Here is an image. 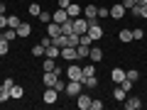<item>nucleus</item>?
Here are the masks:
<instances>
[{"label": "nucleus", "mask_w": 147, "mask_h": 110, "mask_svg": "<svg viewBox=\"0 0 147 110\" xmlns=\"http://www.w3.org/2000/svg\"><path fill=\"white\" fill-rule=\"evenodd\" d=\"M86 34H88L93 42H98L100 37H103V27H100L96 20H88V32H86Z\"/></svg>", "instance_id": "f257e3e1"}, {"label": "nucleus", "mask_w": 147, "mask_h": 110, "mask_svg": "<svg viewBox=\"0 0 147 110\" xmlns=\"http://www.w3.org/2000/svg\"><path fill=\"white\" fill-rule=\"evenodd\" d=\"M74 32H76V34H86V32H88V20H86V17H74Z\"/></svg>", "instance_id": "f03ea898"}, {"label": "nucleus", "mask_w": 147, "mask_h": 110, "mask_svg": "<svg viewBox=\"0 0 147 110\" xmlns=\"http://www.w3.org/2000/svg\"><path fill=\"white\" fill-rule=\"evenodd\" d=\"M66 76H69V81H81L84 78V71H81L79 64H71V66L66 68Z\"/></svg>", "instance_id": "7ed1b4c3"}, {"label": "nucleus", "mask_w": 147, "mask_h": 110, "mask_svg": "<svg viewBox=\"0 0 147 110\" xmlns=\"http://www.w3.org/2000/svg\"><path fill=\"white\" fill-rule=\"evenodd\" d=\"M42 100H44L47 105H54V103L59 100V91H57V88H47V91H44V95H42Z\"/></svg>", "instance_id": "20e7f679"}, {"label": "nucleus", "mask_w": 147, "mask_h": 110, "mask_svg": "<svg viewBox=\"0 0 147 110\" xmlns=\"http://www.w3.org/2000/svg\"><path fill=\"white\" fill-rule=\"evenodd\" d=\"M76 105H79L81 110H91V95L79 93V95H76Z\"/></svg>", "instance_id": "39448f33"}, {"label": "nucleus", "mask_w": 147, "mask_h": 110, "mask_svg": "<svg viewBox=\"0 0 147 110\" xmlns=\"http://www.w3.org/2000/svg\"><path fill=\"white\" fill-rule=\"evenodd\" d=\"M81 88H84L81 81H69V83H66V93H69V95H79Z\"/></svg>", "instance_id": "423d86ee"}, {"label": "nucleus", "mask_w": 147, "mask_h": 110, "mask_svg": "<svg viewBox=\"0 0 147 110\" xmlns=\"http://www.w3.org/2000/svg\"><path fill=\"white\" fill-rule=\"evenodd\" d=\"M123 108H125V110H137V108H142V100H140V98H135V95H132V98H125Z\"/></svg>", "instance_id": "0eeeda50"}, {"label": "nucleus", "mask_w": 147, "mask_h": 110, "mask_svg": "<svg viewBox=\"0 0 147 110\" xmlns=\"http://www.w3.org/2000/svg\"><path fill=\"white\" fill-rule=\"evenodd\" d=\"M61 56L66 59V61H79V56H76V47H64L61 49Z\"/></svg>", "instance_id": "6e6552de"}, {"label": "nucleus", "mask_w": 147, "mask_h": 110, "mask_svg": "<svg viewBox=\"0 0 147 110\" xmlns=\"http://www.w3.org/2000/svg\"><path fill=\"white\" fill-rule=\"evenodd\" d=\"M44 56H49V59H59V56H61V49H59L57 44L52 42V44H49L47 49H44Z\"/></svg>", "instance_id": "1a4fd4ad"}, {"label": "nucleus", "mask_w": 147, "mask_h": 110, "mask_svg": "<svg viewBox=\"0 0 147 110\" xmlns=\"http://www.w3.org/2000/svg\"><path fill=\"white\" fill-rule=\"evenodd\" d=\"M47 34L52 37V39H54V37H59V34H61V25L52 20V22H49V25H47Z\"/></svg>", "instance_id": "9d476101"}, {"label": "nucleus", "mask_w": 147, "mask_h": 110, "mask_svg": "<svg viewBox=\"0 0 147 110\" xmlns=\"http://www.w3.org/2000/svg\"><path fill=\"white\" fill-rule=\"evenodd\" d=\"M110 17H113V20H123V17H125V7H123V3L110 7Z\"/></svg>", "instance_id": "9b49d317"}, {"label": "nucleus", "mask_w": 147, "mask_h": 110, "mask_svg": "<svg viewBox=\"0 0 147 110\" xmlns=\"http://www.w3.org/2000/svg\"><path fill=\"white\" fill-rule=\"evenodd\" d=\"M57 81H59V76L54 71H44V86H47V88H54Z\"/></svg>", "instance_id": "f8f14e48"}, {"label": "nucleus", "mask_w": 147, "mask_h": 110, "mask_svg": "<svg viewBox=\"0 0 147 110\" xmlns=\"http://www.w3.org/2000/svg\"><path fill=\"white\" fill-rule=\"evenodd\" d=\"M52 20L61 25V22H66V20H69V15H66V10H64V7H57V10H54V15H52Z\"/></svg>", "instance_id": "ddd939ff"}, {"label": "nucleus", "mask_w": 147, "mask_h": 110, "mask_svg": "<svg viewBox=\"0 0 147 110\" xmlns=\"http://www.w3.org/2000/svg\"><path fill=\"white\" fill-rule=\"evenodd\" d=\"M88 59H91L93 64H98L100 59H103V49H100V47H91V52H88Z\"/></svg>", "instance_id": "4468645a"}, {"label": "nucleus", "mask_w": 147, "mask_h": 110, "mask_svg": "<svg viewBox=\"0 0 147 110\" xmlns=\"http://www.w3.org/2000/svg\"><path fill=\"white\" fill-rule=\"evenodd\" d=\"M84 17L86 20H96V17H98V7L96 5H86L84 7Z\"/></svg>", "instance_id": "2eb2a0df"}, {"label": "nucleus", "mask_w": 147, "mask_h": 110, "mask_svg": "<svg viewBox=\"0 0 147 110\" xmlns=\"http://www.w3.org/2000/svg\"><path fill=\"white\" fill-rule=\"evenodd\" d=\"M22 95H25V88L15 83V86H12V88H10V100H20Z\"/></svg>", "instance_id": "dca6fc26"}, {"label": "nucleus", "mask_w": 147, "mask_h": 110, "mask_svg": "<svg viewBox=\"0 0 147 110\" xmlns=\"http://www.w3.org/2000/svg\"><path fill=\"white\" fill-rule=\"evenodd\" d=\"M88 52H91V44H81V42H79V47H76V56H79V59H86V56H88Z\"/></svg>", "instance_id": "f3484780"}, {"label": "nucleus", "mask_w": 147, "mask_h": 110, "mask_svg": "<svg viewBox=\"0 0 147 110\" xmlns=\"http://www.w3.org/2000/svg\"><path fill=\"white\" fill-rule=\"evenodd\" d=\"M110 78L115 81V83H123V81H125V71H123V68H113V71H110Z\"/></svg>", "instance_id": "a211bd4d"}, {"label": "nucleus", "mask_w": 147, "mask_h": 110, "mask_svg": "<svg viewBox=\"0 0 147 110\" xmlns=\"http://www.w3.org/2000/svg\"><path fill=\"white\" fill-rule=\"evenodd\" d=\"M30 32H32V27L27 25V22H20V27H17V37L25 39V37H30Z\"/></svg>", "instance_id": "6ab92c4d"}, {"label": "nucleus", "mask_w": 147, "mask_h": 110, "mask_svg": "<svg viewBox=\"0 0 147 110\" xmlns=\"http://www.w3.org/2000/svg\"><path fill=\"white\" fill-rule=\"evenodd\" d=\"M81 12H84V7H81V5H69L66 7V15L71 17V20H74V17H79Z\"/></svg>", "instance_id": "aec40b11"}, {"label": "nucleus", "mask_w": 147, "mask_h": 110, "mask_svg": "<svg viewBox=\"0 0 147 110\" xmlns=\"http://www.w3.org/2000/svg\"><path fill=\"white\" fill-rule=\"evenodd\" d=\"M52 42L57 44L59 49H64V47H69V37H66V34H59V37H54Z\"/></svg>", "instance_id": "412c9836"}, {"label": "nucleus", "mask_w": 147, "mask_h": 110, "mask_svg": "<svg viewBox=\"0 0 147 110\" xmlns=\"http://www.w3.org/2000/svg\"><path fill=\"white\" fill-rule=\"evenodd\" d=\"M81 83H84L86 88H96V86H98V78H96V76H84Z\"/></svg>", "instance_id": "4be33fe9"}, {"label": "nucleus", "mask_w": 147, "mask_h": 110, "mask_svg": "<svg viewBox=\"0 0 147 110\" xmlns=\"http://www.w3.org/2000/svg\"><path fill=\"white\" fill-rule=\"evenodd\" d=\"M71 32H74V20L69 17L66 22H61V34H71Z\"/></svg>", "instance_id": "5701e85b"}, {"label": "nucleus", "mask_w": 147, "mask_h": 110, "mask_svg": "<svg viewBox=\"0 0 147 110\" xmlns=\"http://www.w3.org/2000/svg\"><path fill=\"white\" fill-rule=\"evenodd\" d=\"M81 71H84V76H96V64H86V66H81Z\"/></svg>", "instance_id": "b1692460"}, {"label": "nucleus", "mask_w": 147, "mask_h": 110, "mask_svg": "<svg viewBox=\"0 0 147 110\" xmlns=\"http://www.w3.org/2000/svg\"><path fill=\"white\" fill-rule=\"evenodd\" d=\"M7 52H10V42H7L5 37H0V56H5Z\"/></svg>", "instance_id": "393cba45"}, {"label": "nucleus", "mask_w": 147, "mask_h": 110, "mask_svg": "<svg viewBox=\"0 0 147 110\" xmlns=\"http://www.w3.org/2000/svg\"><path fill=\"white\" fill-rule=\"evenodd\" d=\"M20 17H17V15H7V27H12V30H17V27H20Z\"/></svg>", "instance_id": "a878e982"}, {"label": "nucleus", "mask_w": 147, "mask_h": 110, "mask_svg": "<svg viewBox=\"0 0 147 110\" xmlns=\"http://www.w3.org/2000/svg\"><path fill=\"white\" fill-rule=\"evenodd\" d=\"M113 98H115V100H125L127 98V91H123L120 86H118V88H113Z\"/></svg>", "instance_id": "bb28decb"}, {"label": "nucleus", "mask_w": 147, "mask_h": 110, "mask_svg": "<svg viewBox=\"0 0 147 110\" xmlns=\"http://www.w3.org/2000/svg\"><path fill=\"white\" fill-rule=\"evenodd\" d=\"M118 37H120V42H132V30H120V34H118Z\"/></svg>", "instance_id": "cd10ccee"}, {"label": "nucleus", "mask_w": 147, "mask_h": 110, "mask_svg": "<svg viewBox=\"0 0 147 110\" xmlns=\"http://www.w3.org/2000/svg\"><path fill=\"white\" fill-rule=\"evenodd\" d=\"M44 49H47V47H44L42 42L34 44V47H32V56H44Z\"/></svg>", "instance_id": "c85d7f7f"}, {"label": "nucleus", "mask_w": 147, "mask_h": 110, "mask_svg": "<svg viewBox=\"0 0 147 110\" xmlns=\"http://www.w3.org/2000/svg\"><path fill=\"white\" fill-rule=\"evenodd\" d=\"M54 68H57V59L44 56V71H54Z\"/></svg>", "instance_id": "c756f323"}, {"label": "nucleus", "mask_w": 147, "mask_h": 110, "mask_svg": "<svg viewBox=\"0 0 147 110\" xmlns=\"http://www.w3.org/2000/svg\"><path fill=\"white\" fill-rule=\"evenodd\" d=\"M5 100H10V91L0 83V103H5Z\"/></svg>", "instance_id": "7c9ffc66"}, {"label": "nucleus", "mask_w": 147, "mask_h": 110, "mask_svg": "<svg viewBox=\"0 0 147 110\" xmlns=\"http://www.w3.org/2000/svg\"><path fill=\"white\" fill-rule=\"evenodd\" d=\"M125 78H127V81H132V83H135V81L140 78V73H137L135 68H130V71H125Z\"/></svg>", "instance_id": "2f4dec72"}, {"label": "nucleus", "mask_w": 147, "mask_h": 110, "mask_svg": "<svg viewBox=\"0 0 147 110\" xmlns=\"http://www.w3.org/2000/svg\"><path fill=\"white\" fill-rule=\"evenodd\" d=\"M27 10H30V15H32V17H39V12H42V7L37 5V3H32V5L27 7Z\"/></svg>", "instance_id": "473e14b6"}, {"label": "nucleus", "mask_w": 147, "mask_h": 110, "mask_svg": "<svg viewBox=\"0 0 147 110\" xmlns=\"http://www.w3.org/2000/svg\"><path fill=\"white\" fill-rule=\"evenodd\" d=\"M142 37H145V30L135 27V30H132V39H142Z\"/></svg>", "instance_id": "72a5a7b5"}, {"label": "nucleus", "mask_w": 147, "mask_h": 110, "mask_svg": "<svg viewBox=\"0 0 147 110\" xmlns=\"http://www.w3.org/2000/svg\"><path fill=\"white\" fill-rule=\"evenodd\" d=\"M39 20H42V22H52V12L42 10V12H39Z\"/></svg>", "instance_id": "f704fd0d"}, {"label": "nucleus", "mask_w": 147, "mask_h": 110, "mask_svg": "<svg viewBox=\"0 0 147 110\" xmlns=\"http://www.w3.org/2000/svg\"><path fill=\"white\" fill-rule=\"evenodd\" d=\"M91 110H103V100H91Z\"/></svg>", "instance_id": "c9c22d12"}, {"label": "nucleus", "mask_w": 147, "mask_h": 110, "mask_svg": "<svg viewBox=\"0 0 147 110\" xmlns=\"http://www.w3.org/2000/svg\"><path fill=\"white\" fill-rule=\"evenodd\" d=\"M135 5H137L135 0H123V7H125V10H132Z\"/></svg>", "instance_id": "e433bc0d"}, {"label": "nucleus", "mask_w": 147, "mask_h": 110, "mask_svg": "<svg viewBox=\"0 0 147 110\" xmlns=\"http://www.w3.org/2000/svg\"><path fill=\"white\" fill-rule=\"evenodd\" d=\"M98 17H110V10L108 7H98Z\"/></svg>", "instance_id": "4c0bfd02"}, {"label": "nucleus", "mask_w": 147, "mask_h": 110, "mask_svg": "<svg viewBox=\"0 0 147 110\" xmlns=\"http://www.w3.org/2000/svg\"><path fill=\"white\" fill-rule=\"evenodd\" d=\"M120 88H123V91H132V81H127V78H125V81L120 83Z\"/></svg>", "instance_id": "58836bf2"}, {"label": "nucleus", "mask_w": 147, "mask_h": 110, "mask_svg": "<svg viewBox=\"0 0 147 110\" xmlns=\"http://www.w3.org/2000/svg\"><path fill=\"white\" fill-rule=\"evenodd\" d=\"M7 27V15H0V30H5Z\"/></svg>", "instance_id": "ea45409f"}, {"label": "nucleus", "mask_w": 147, "mask_h": 110, "mask_svg": "<svg viewBox=\"0 0 147 110\" xmlns=\"http://www.w3.org/2000/svg\"><path fill=\"white\" fill-rule=\"evenodd\" d=\"M54 88H57L59 93H61V91H66V83H61V81H57V83H54Z\"/></svg>", "instance_id": "a19ab883"}, {"label": "nucleus", "mask_w": 147, "mask_h": 110, "mask_svg": "<svg viewBox=\"0 0 147 110\" xmlns=\"http://www.w3.org/2000/svg\"><path fill=\"white\" fill-rule=\"evenodd\" d=\"M3 86H5V88H7V91H10V88H12V86H15V81H12V78H5V81H3Z\"/></svg>", "instance_id": "79ce46f5"}, {"label": "nucleus", "mask_w": 147, "mask_h": 110, "mask_svg": "<svg viewBox=\"0 0 147 110\" xmlns=\"http://www.w3.org/2000/svg\"><path fill=\"white\" fill-rule=\"evenodd\" d=\"M57 3H59V7H64V10H66V7L71 5V0H57Z\"/></svg>", "instance_id": "37998d69"}, {"label": "nucleus", "mask_w": 147, "mask_h": 110, "mask_svg": "<svg viewBox=\"0 0 147 110\" xmlns=\"http://www.w3.org/2000/svg\"><path fill=\"white\" fill-rule=\"evenodd\" d=\"M140 17H145V20H147V5H140Z\"/></svg>", "instance_id": "c03bdc74"}, {"label": "nucleus", "mask_w": 147, "mask_h": 110, "mask_svg": "<svg viewBox=\"0 0 147 110\" xmlns=\"http://www.w3.org/2000/svg\"><path fill=\"white\" fill-rule=\"evenodd\" d=\"M130 12H132V17H140V5H135V7H132Z\"/></svg>", "instance_id": "a18cd8bd"}, {"label": "nucleus", "mask_w": 147, "mask_h": 110, "mask_svg": "<svg viewBox=\"0 0 147 110\" xmlns=\"http://www.w3.org/2000/svg\"><path fill=\"white\" fill-rule=\"evenodd\" d=\"M5 10H7V5H3V3H0V15H5Z\"/></svg>", "instance_id": "49530a36"}, {"label": "nucleus", "mask_w": 147, "mask_h": 110, "mask_svg": "<svg viewBox=\"0 0 147 110\" xmlns=\"http://www.w3.org/2000/svg\"><path fill=\"white\" fill-rule=\"evenodd\" d=\"M135 3L137 5H147V0H135Z\"/></svg>", "instance_id": "de8ad7c7"}, {"label": "nucleus", "mask_w": 147, "mask_h": 110, "mask_svg": "<svg viewBox=\"0 0 147 110\" xmlns=\"http://www.w3.org/2000/svg\"><path fill=\"white\" fill-rule=\"evenodd\" d=\"M0 37H3V32H0Z\"/></svg>", "instance_id": "09e8293b"}]
</instances>
